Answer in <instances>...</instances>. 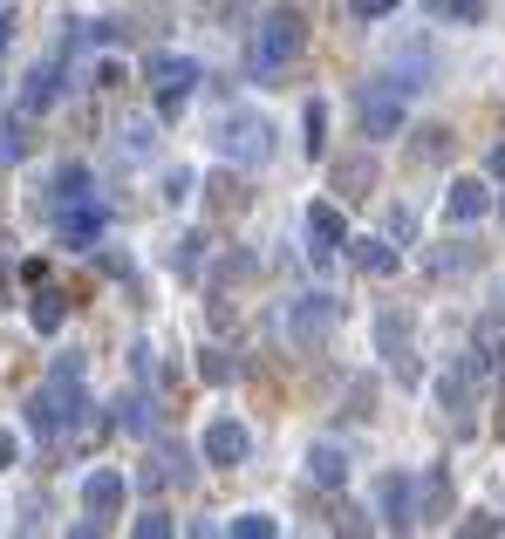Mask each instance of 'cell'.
<instances>
[{
  "instance_id": "8",
  "label": "cell",
  "mask_w": 505,
  "mask_h": 539,
  "mask_svg": "<svg viewBox=\"0 0 505 539\" xmlns=\"http://www.w3.org/2000/svg\"><path fill=\"white\" fill-rule=\"evenodd\" d=\"M82 505H89V512H117L123 505V471H110V464L89 471V478H82Z\"/></svg>"
},
{
  "instance_id": "30",
  "label": "cell",
  "mask_w": 505,
  "mask_h": 539,
  "mask_svg": "<svg viewBox=\"0 0 505 539\" xmlns=\"http://www.w3.org/2000/svg\"><path fill=\"white\" fill-rule=\"evenodd\" d=\"M7 35H14V14H0V48H7Z\"/></svg>"
},
{
  "instance_id": "12",
  "label": "cell",
  "mask_w": 505,
  "mask_h": 539,
  "mask_svg": "<svg viewBox=\"0 0 505 539\" xmlns=\"http://www.w3.org/2000/svg\"><path fill=\"white\" fill-rule=\"evenodd\" d=\"M308 478H314V485H349V451L314 444V451H308Z\"/></svg>"
},
{
  "instance_id": "20",
  "label": "cell",
  "mask_w": 505,
  "mask_h": 539,
  "mask_svg": "<svg viewBox=\"0 0 505 539\" xmlns=\"http://www.w3.org/2000/svg\"><path fill=\"white\" fill-rule=\"evenodd\" d=\"M123 430H137V437L151 430V403H144V396H130V403H123Z\"/></svg>"
},
{
  "instance_id": "6",
  "label": "cell",
  "mask_w": 505,
  "mask_h": 539,
  "mask_svg": "<svg viewBox=\"0 0 505 539\" xmlns=\"http://www.w3.org/2000/svg\"><path fill=\"white\" fill-rule=\"evenodd\" d=\"M205 458H212V464H239V458H246V430H239L233 417L205 424Z\"/></svg>"
},
{
  "instance_id": "22",
  "label": "cell",
  "mask_w": 505,
  "mask_h": 539,
  "mask_svg": "<svg viewBox=\"0 0 505 539\" xmlns=\"http://www.w3.org/2000/svg\"><path fill=\"white\" fill-rule=\"evenodd\" d=\"M198 246H205V239H178V253H171V267H178V273H198Z\"/></svg>"
},
{
  "instance_id": "25",
  "label": "cell",
  "mask_w": 505,
  "mask_h": 539,
  "mask_svg": "<svg viewBox=\"0 0 505 539\" xmlns=\"http://www.w3.org/2000/svg\"><path fill=\"white\" fill-rule=\"evenodd\" d=\"M82 376V355H55V383H76Z\"/></svg>"
},
{
  "instance_id": "28",
  "label": "cell",
  "mask_w": 505,
  "mask_h": 539,
  "mask_svg": "<svg viewBox=\"0 0 505 539\" xmlns=\"http://www.w3.org/2000/svg\"><path fill=\"white\" fill-rule=\"evenodd\" d=\"M0 464H14V437L7 430H0Z\"/></svg>"
},
{
  "instance_id": "21",
  "label": "cell",
  "mask_w": 505,
  "mask_h": 539,
  "mask_svg": "<svg viewBox=\"0 0 505 539\" xmlns=\"http://www.w3.org/2000/svg\"><path fill=\"white\" fill-rule=\"evenodd\" d=\"M321 137H328V103H308V151H321Z\"/></svg>"
},
{
  "instance_id": "4",
  "label": "cell",
  "mask_w": 505,
  "mask_h": 539,
  "mask_svg": "<svg viewBox=\"0 0 505 539\" xmlns=\"http://www.w3.org/2000/svg\"><path fill=\"white\" fill-rule=\"evenodd\" d=\"M335 314H342L335 294H308V301H294V308H287V335H294V342H321V335L335 328Z\"/></svg>"
},
{
  "instance_id": "27",
  "label": "cell",
  "mask_w": 505,
  "mask_h": 539,
  "mask_svg": "<svg viewBox=\"0 0 505 539\" xmlns=\"http://www.w3.org/2000/svg\"><path fill=\"white\" fill-rule=\"evenodd\" d=\"M389 7H396V0H355V14H362V21H383Z\"/></svg>"
},
{
  "instance_id": "15",
  "label": "cell",
  "mask_w": 505,
  "mask_h": 539,
  "mask_svg": "<svg viewBox=\"0 0 505 539\" xmlns=\"http://www.w3.org/2000/svg\"><path fill=\"white\" fill-rule=\"evenodd\" d=\"M21 103H28V110H48V103H55V69H35L28 89H21Z\"/></svg>"
},
{
  "instance_id": "13",
  "label": "cell",
  "mask_w": 505,
  "mask_h": 539,
  "mask_svg": "<svg viewBox=\"0 0 505 539\" xmlns=\"http://www.w3.org/2000/svg\"><path fill=\"white\" fill-rule=\"evenodd\" d=\"M369 185H376V164H369V157H342V164H335V192L342 198H362Z\"/></svg>"
},
{
  "instance_id": "3",
  "label": "cell",
  "mask_w": 505,
  "mask_h": 539,
  "mask_svg": "<svg viewBox=\"0 0 505 539\" xmlns=\"http://www.w3.org/2000/svg\"><path fill=\"white\" fill-rule=\"evenodd\" d=\"M355 110H362V130H369V137H396V130H403V96H396L389 82H362V89H355Z\"/></svg>"
},
{
  "instance_id": "1",
  "label": "cell",
  "mask_w": 505,
  "mask_h": 539,
  "mask_svg": "<svg viewBox=\"0 0 505 539\" xmlns=\"http://www.w3.org/2000/svg\"><path fill=\"white\" fill-rule=\"evenodd\" d=\"M219 151L233 164H267L273 157V123L260 110H226L219 116Z\"/></svg>"
},
{
  "instance_id": "19",
  "label": "cell",
  "mask_w": 505,
  "mask_h": 539,
  "mask_svg": "<svg viewBox=\"0 0 505 539\" xmlns=\"http://www.w3.org/2000/svg\"><path fill=\"white\" fill-rule=\"evenodd\" d=\"M437 14H444V21H478L485 0H437Z\"/></svg>"
},
{
  "instance_id": "7",
  "label": "cell",
  "mask_w": 505,
  "mask_h": 539,
  "mask_svg": "<svg viewBox=\"0 0 505 539\" xmlns=\"http://www.w3.org/2000/svg\"><path fill=\"white\" fill-rule=\"evenodd\" d=\"M308 239H314V260H328L342 246V205H308Z\"/></svg>"
},
{
  "instance_id": "23",
  "label": "cell",
  "mask_w": 505,
  "mask_h": 539,
  "mask_svg": "<svg viewBox=\"0 0 505 539\" xmlns=\"http://www.w3.org/2000/svg\"><path fill=\"white\" fill-rule=\"evenodd\" d=\"M137 533H144V539H164V533H171V519H164V512H144V519H137Z\"/></svg>"
},
{
  "instance_id": "16",
  "label": "cell",
  "mask_w": 505,
  "mask_h": 539,
  "mask_svg": "<svg viewBox=\"0 0 505 539\" xmlns=\"http://www.w3.org/2000/svg\"><path fill=\"white\" fill-rule=\"evenodd\" d=\"M35 328H41V335L62 328V294H41V301H35Z\"/></svg>"
},
{
  "instance_id": "18",
  "label": "cell",
  "mask_w": 505,
  "mask_h": 539,
  "mask_svg": "<svg viewBox=\"0 0 505 539\" xmlns=\"http://www.w3.org/2000/svg\"><path fill=\"white\" fill-rule=\"evenodd\" d=\"M0 157H28V123H0Z\"/></svg>"
},
{
  "instance_id": "17",
  "label": "cell",
  "mask_w": 505,
  "mask_h": 539,
  "mask_svg": "<svg viewBox=\"0 0 505 539\" xmlns=\"http://www.w3.org/2000/svg\"><path fill=\"white\" fill-rule=\"evenodd\" d=\"M233 533H239V539H273V519H267V512H239Z\"/></svg>"
},
{
  "instance_id": "26",
  "label": "cell",
  "mask_w": 505,
  "mask_h": 539,
  "mask_svg": "<svg viewBox=\"0 0 505 539\" xmlns=\"http://www.w3.org/2000/svg\"><path fill=\"white\" fill-rule=\"evenodd\" d=\"M96 226H103L96 212H76V219H69V232H76V239H96Z\"/></svg>"
},
{
  "instance_id": "11",
  "label": "cell",
  "mask_w": 505,
  "mask_h": 539,
  "mask_svg": "<svg viewBox=\"0 0 505 539\" xmlns=\"http://www.w3.org/2000/svg\"><path fill=\"white\" fill-rule=\"evenodd\" d=\"M444 205H451V219H485L492 212V192H485V178H458Z\"/></svg>"
},
{
  "instance_id": "14",
  "label": "cell",
  "mask_w": 505,
  "mask_h": 539,
  "mask_svg": "<svg viewBox=\"0 0 505 539\" xmlns=\"http://www.w3.org/2000/svg\"><path fill=\"white\" fill-rule=\"evenodd\" d=\"M355 267H362V273H389V267H396V253H389L383 239H355Z\"/></svg>"
},
{
  "instance_id": "10",
  "label": "cell",
  "mask_w": 505,
  "mask_h": 539,
  "mask_svg": "<svg viewBox=\"0 0 505 539\" xmlns=\"http://www.w3.org/2000/svg\"><path fill=\"white\" fill-rule=\"evenodd\" d=\"M389 89H396V96H424V89H430V55H424V48H410V55L389 69Z\"/></svg>"
},
{
  "instance_id": "5",
  "label": "cell",
  "mask_w": 505,
  "mask_h": 539,
  "mask_svg": "<svg viewBox=\"0 0 505 539\" xmlns=\"http://www.w3.org/2000/svg\"><path fill=\"white\" fill-rule=\"evenodd\" d=\"M151 82L164 89V110H178L185 89L198 82V62H185V55H151Z\"/></svg>"
},
{
  "instance_id": "2",
  "label": "cell",
  "mask_w": 505,
  "mask_h": 539,
  "mask_svg": "<svg viewBox=\"0 0 505 539\" xmlns=\"http://www.w3.org/2000/svg\"><path fill=\"white\" fill-rule=\"evenodd\" d=\"M301 41H308L301 14H267V21H260V41H253V76H273L280 62H294Z\"/></svg>"
},
{
  "instance_id": "9",
  "label": "cell",
  "mask_w": 505,
  "mask_h": 539,
  "mask_svg": "<svg viewBox=\"0 0 505 539\" xmlns=\"http://www.w3.org/2000/svg\"><path fill=\"white\" fill-rule=\"evenodd\" d=\"M383 512H389V526H396V533H410V526H417V505H410V478H403V471H389V478H383Z\"/></svg>"
},
{
  "instance_id": "24",
  "label": "cell",
  "mask_w": 505,
  "mask_h": 539,
  "mask_svg": "<svg viewBox=\"0 0 505 539\" xmlns=\"http://www.w3.org/2000/svg\"><path fill=\"white\" fill-rule=\"evenodd\" d=\"M198 369H205V383H226V376H233V362H226V355H205Z\"/></svg>"
},
{
  "instance_id": "29",
  "label": "cell",
  "mask_w": 505,
  "mask_h": 539,
  "mask_svg": "<svg viewBox=\"0 0 505 539\" xmlns=\"http://www.w3.org/2000/svg\"><path fill=\"white\" fill-rule=\"evenodd\" d=\"M492 171H499V178H505V144H492Z\"/></svg>"
}]
</instances>
